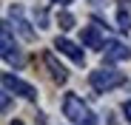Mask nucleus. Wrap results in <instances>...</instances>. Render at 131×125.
Returning a JSON list of instances; mask_svg holds the SVG:
<instances>
[{
	"mask_svg": "<svg viewBox=\"0 0 131 125\" xmlns=\"http://www.w3.org/2000/svg\"><path fill=\"white\" fill-rule=\"evenodd\" d=\"M3 91H9V94H20L23 99H37V88L29 85V82H23V80L14 77V74H3Z\"/></svg>",
	"mask_w": 131,
	"mask_h": 125,
	"instance_id": "4",
	"label": "nucleus"
},
{
	"mask_svg": "<svg viewBox=\"0 0 131 125\" xmlns=\"http://www.w3.org/2000/svg\"><path fill=\"white\" fill-rule=\"evenodd\" d=\"M63 114L69 117L74 125H97V122H94V114L89 111V105H85L77 94H66V99H63Z\"/></svg>",
	"mask_w": 131,
	"mask_h": 125,
	"instance_id": "1",
	"label": "nucleus"
},
{
	"mask_svg": "<svg viewBox=\"0 0 131 125\" xmlns=\"http://www.w3.org/2000/svg\"><path fill=\"white\" fill-rule=\"evenodd\" d=\"M131 57V48L117 43V40H108L105 43V60H111V62H120V60H128Z\"/></svg>",
	"mask_w": 131,
	"mask_h": 125,
	"instance_id": "7",
	"label": "nucleus"
},
{
	"mask_svg": "<svg viewBox=\"0 0 131 125\" xmlns=\"http://www.w3.org/2000/svg\"><path fill=\"white\" fill-rule=\"evenodd\" d=\"M54 48H60V54H66V57H71L77 66H83V62H85L83 48H80L77 43H71V40H66V37H57V40H54Z\"/></svg>",
	"mask_w": 131,
	"mask_h": 125,
	"instance_id": "5",
	"label": "nucleus"
},
{
	"mask_svg": "<svg viewBox=\"0 0 131 125\" xmlns=\"http://www.w3.org/2000/svg\"><path fill=\"white\" fill-rule=\"evenodd\" d=\"M54 3H60V6H69V3H71V0H54Z\"/></svg>",
	"mask_w": 131,
	"mask_h": 125,
	"instance_id": "14",
	"label": "nucleus"
},
{
	"mask_svg": "<svg viewBox=\"0 0 131 125\" xmlns=\"http://www.w3.org/2000/svg\"><path fill=\"white\" fill-rule=\"evenodd\" d=\"M12 23H14V29H17L20 34H23V40H34V31L29 29V23L23 20V14H20V9H17V6L12 9Z\"/></svg>",
	"mask_w": 131,
	"mask_h": 125,
	"instance_id": "8",
	"label": "nucleus"
},
{
	"mask_svg": "<svg viewBox=\"0 0 131 125\" xmlns=\"http://www.w3.org/2000/svg\"><path fill=\"white\" fill-rule=\"evenodd\" d=\"M83 46H89V48H103V37H100L97 26H85V29H83Z\"/></svg>",
	"mask_w": 131,
	"mask_h": 125,
	"instance_id": "9",
	"label": "nucleus"
},
{
	"mask_svg": "<svg viewBox=\"0 0 131 125\" xmlns=\"http://www.w3.org/2000/svg\"><path fill=\"white\" fill-rule=\"evenodd\" d=\"M12 125H23V122H20V119H14V122H12Z\"/></svg>",
	"mask_w": 131,
	"mask_h": 125,
	"instance_id": "15",
	"label": "nucleus"
},
{
	"mask_svg": "<svg viewBox=\"0 0 131 125\" xmlns=\"http://www.w3.org/2000/svg\"><path fill=\"white\" fill-rule=\"evenodd\" d=\"M57 23H60L63 31H66V29H74V17H71L69 11H60V14H57Z\"/></svg>",
	"mask_w": 131,
	"mask_h": 125,
	"instance_id": "10",
	"label": "nucleus"
},
{
	"mask_svg": "<svg viewBox=\"0 0 131 125\" xmlns=\"http://www.w3.org/2000/svg\"><path fill=\"white\" fill-rule=\"evenodd\" d=\"M34 20H37V23H40V26H46V11H43V9H40V11L34 14Z\"/></svg>",
	"mask_w": 131,
	"mask_h": 125,
	"instance_id": "13",
	"label": "nucleus"
},
{
	"mask_svg": "<svg viewBox=\"0 0 131 125\" xmlns=\"http://www.w3.org/2000/svg\"><path fill=\"white\" fill-rule=\"evenodd\" d=\"M117 23H120V29H123V31H131V17H128V11H125V9H120V11H117Z\"/></svg>",
	"mask_w": 131,
	"mask_h": 125,
	"instance_id": "11",
	"label": "nucleus"
},
{
	"mask_svg": "<svg viewBox=\"0 0 131 125\" xmlns=\"http://www.w3.org/2000/svg\"><path fill=\"white\" fill-rule=\"evenodd\" d=\"M91 88L94 91H111V88H117V85H123L125 82V77L120 74V71H114V68H97V71H91Z\"/></svg>",
	"mask_w": 131,
	"mask_h": 125,
	"instance_id": "2",
	"label": "nucleus"
},
{
	"mask_svg": "<svg viewBox=\"0 0 131 125\" xmlns=\"http://www.w3.org/2000/svg\"><path fill=\"white\" fill-rule=\"evenodd\" d=\"M123 111H125V119L131 122V99H125V102H123Z\"/></svg>",
	"mask_w": 131,
	"mask_h": 125,
	"instance_id": "12",
	"label": "nucleus"
},
{
	"mask_svg": "<svg viewBox=\"0 0 131 125\" xmlns=\"http://www.w3.org/2000/svg\"><path fill=\"white\" fill-rule=\"evenodd\" d=\"M43 62H46V68H49V74H51V80H54V82H66V80H69V71H66L60 62H57V57H54L51 51L43 54Z\"/></svg>",
	"mask_w": 131,
	"mask_h": 125,
	"instance_id": "6",
	"label": "nucleus"
},
{
	"mask_svg": "<svg viewBox=\"0 0 131 125\" xmlns=\"http://www.w3.org/2000/svg\"><path fill=\"white\" fill-rule=\"evenodd\" d=\"M0 46H3V60L12 62V66H23V54L17 51V43L12 37V26L3 23L0 26Z\"/></svg>",
	"mask_w": 131,
	"mask_h": 125,
	"instance_id": "3",
	"label": "nucleus"
}]
</instances>
